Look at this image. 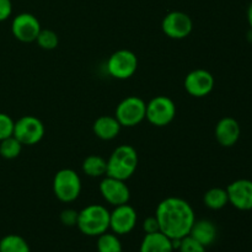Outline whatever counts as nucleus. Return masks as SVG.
Returning a JSON list of instances; mask_svg holds the SVG:
<instances>
[{
	"mask_svg": "<svg viewBox=\"0 0 252 252\" xmlns=\"http://www.w3.org/2000/svg\"><path fill=\"white\" fill-rule=\"evenodd\" d=\"M155 217L160 231L170 239H182L191 231L196 214L191 204L180 197H167L157 207Z\"/></svg>",
	"mask_w": 252,
	"mask_h": 252,
	"instance_id": "nucleus-1",
	"label": "nucleus"
},
{
	"mask_svg": "<svg viewBox=\"0 0 252 252\" xmlns=\"http://www.w3.org/2000/svg\"><path fill=\"white\" fill-rule=\"evenodd\" d=\"M138 167V153L132 145L122 144L116 148L107 160V176L127 181Z\"/></svg>",
	"mask_w": 252,
	"mask_h": 252,
	"instance_id": "nucleus-2",
	"label": "nucleus"
},
{
	"mask_svg": "<svg viewBox=\"0 0 252 252\" xmlns=\"http://www.w3.org/2000/svg\"><path fill=\"white\" fill-rule=\"evenodd\" d=\"M76 226L84 235L97 238L110 229V211L101 204H89L79 212Z\"/></svg>",
	"mask_w": 252,
	"mask_h": 252,
	"instance_id": "nucleus-3",
	"label": "nucleus"
},
{
	"mask_svg": "<svg viewBox=\"0 0 252 252\" xmlns=\"http://www.w3.org/2000/svg\"><path fill=\"white\" fill-rule=\"evenodd\" d=\"M53 193L63 203H71L79 198L83 189L78 172L71 169H62L53 177Z\"/></svg>",
	"mask_w": 252,
	"mask_h": 252,
	"instance_id": "nucleus-4",
	"label": "nucleus"
},
{
	"mask_svg": "<svg viewBox=\"0 0 252 252\" xmlns=\"http://www.w3.org/2000/svg\"><path fill=\"white\" fill-rule=\"evenodd\" d=\"M147 103L139 96H128L116 107L115 117L122 127H135L145 120Z\"/></svg>",
	"mask_w": 252,
	"mask_h": 252,
	"instance_id": "nucleus-5",
	"label": "nucleus"
},
{
	"mask_svg": "<svg viewBox=\"0 0 252 252\" xmlns=\"http://www.w3.org/2000/svg\"><path fill=\"white\" fill-rule=\"evenodd\" d=\"M176 105L169 96L159 95L147 103L145 118L155 127H165L175 120Z\"/></svg>",
	"mask_w": 252,
	"mask_h": 252,
	"instance_id": "nucleus-6",
	"label": "nucleus"
},
{
	"mask_svg": "<svg viewBox=\"0 0 252 252\" xmlns=\"http://www.w3.org/2000/svg\"><path fill=\"white\" fill-rule=\"evenodd\" d=\"M107 73L118 80H126L134 75L138 69V58L129 49H118L113 52L106 63Z\"/></svg>",
	"mask_w": 252,
	"mask_h": 252,
	"instance_id": "nucleus-7",
	"label": "nucleus"
},
{
	"mask_svg": "<svg viewBox=\"0 0 252 252\" xmlns=\"http://www.w3.org/2000/svg\"><path fill=\"white\" fill-rule=\"evenodd\" d=\"M44 125L39 118L34 116H22L21 118L15 122L14 137L21 143L22 145L37 144L44 137Z\"/></svg>",
	"mask_w": 252,
	"mask_h": 252,
	"instance_id": "nucleus-8",
	"label": "nucleus"
},
{
	"mask_svg": "<svg viewBox=\"0 0 252 252\" xmlns=\"http://www.w3.org/2000/svg\"><path fill=\"white\" fill-rule=\"evenodd\" d=\"M161 30L169 38L184 39L191 34L193 22L187 14L182 11H171L165 15L161 21Z\"/></svg>",
	"mask_w": 252,
	"mask_h": 252,
	"instance_id": "nucleus-9",
	"label": "nucleus"
},
{
	"mask_svg": "<svg viewBox=\"0 0 252 252\" xmlns=\"http://www.w3.org/2000/svg\"><path fill=\"white\" fill-rule=\"evenodd\" d=\"M42 30L38 19L30 12H21L12 19L11 32L15 38L24 43L36 41Z\"/></svg>",
	"mask_w": 252,
	"mask_h": 252,
	"instance_id": "nucleus-10",
	"label": "nucleus"
},
{
	"mask_svg": "<svg viewBox=\"0 0 252 252\" xmlns=\"http://www.w3.org/2000/svg\"><path fill=\"white\" fill-rule=\"evenodd\" d=\"M138 221L137 211L130 204H121L110 212V229L112 233L127 235L135 228Z\"/></svg>",
	"mask_w": 252,
	"mask_h": 252,
	"instance_id": "nucleus-11",
	"label": "nucleus"
},
{
	"mask_svg": "<svg viewBox=\"0 0 252 252\" xmlns=\"http://www.w3.org/2000/svg\"><path fill=\"white\" fill-rule=\"evenodd\" d=\"M214 76L206 69H194L189 71L184 81L185 90L193 97H204L213 91Z\"/></svg>",
	"mask_w": 252,
	"mask_h": 252,
	"instance_id": "nucleus-12",
	"label": "nucleus"
},
{
	"mask_svg": "<svg viewBox=\"0 0 252 252\" xmlns=\"http://www.w3.org/2000/svg\"><path fill=\"white\" fill-rule=\"evenodd\" d=\"M100 193L102 198L113 207L128 203L130 199V191L126 181L107 175L100 182Z\"/></svg>",
	"mask_w": 252,
	"mask_h": 252,
	"instance_id": "nucleus-13",
	"label": "nucleus"
},
{
	"mask_svg": "<svg viewBox=\"0 0 252 252\" xmlns=\"http://www.w3.org/2000/svg\"><path fill=\"white\" fill-rule=\"evenodd\" d=\"M229 203L239 211H251L252 209V181L240 179L235 180L226 187Z\"/></svg>",
	"mask_w": 252,
	"mask_h": 252,
	"instance_id": "nucleus-14",
	"label": "nucleus"
},
{
	"mask_svg": "<svg viewBox=\"0 0 252 252\" xmlns=\"http://www.w3.org/2000/svg\"><path fill=\"white\" fill-rule=\"evenodd\" d=\"M216 139L221 147L230 148L238 143L241 134V128L238 121L233 117H224L217 123L214 129Z\"/></svg>",
	"mask_w": 252,
	"mask_h": 252,
	"instance_id": "nucleus-15",
	"label": "nucleus"
},
{
	"mask_svg": "<svg viewBox=\"0 0 252 252\" xmlns=\"http://www.w3.org/2000/svg\"><path fill=\"white\" fill-rule=\"evenodd\" d=\"M121 128L122 126L115 116H100L93 125L94 133L101 140H112L117 138Z\"/></svg>",
	"mask_w": 252,
	"mask_h": 252,
	"instance_id": "nucleus-16",
	"label": "nucleus"
},
{
	"mask_svg": "<svg viewBox=\"0 0 252 252\" xmlns=\"http://www.w3.org/2000/svg\"><path fill=\"white\" fill-rule=\"evenodd\" d=\"M189 235L207 248L216 241L218 230L213 221L208 219H201V220L194 221Z\"/></svg>",
	"mask_w": 252,
	"mask_h": 252,
	"instance_id": "nucleus-17",
	"label": "nucleus"
},
{
	"mask_svg": "<svg viewBox=\"0 0 252 252\" xmlns=\"http://www.w3.org/2000/svg\"><path fill=\"white\" fill-rule=\"evenodd\" d=\"M172 240L161 231L145 234L139 246V252H174Z\"/></svg>",
	"mask_w": 252,
	"mask_h": 252,
	"instance_id": "nucleus-18",
	"label": "nucleus"
},
{
	"mask_svg": "<svg viewBox=\"0 0 252 252\" xmlns=\"http://www.w3.org/2000/svg\"><path fill=\"white\" fill-rule=\"evenodd\" d=\"M83 172L89 177H103L107 174V160L100 155H89L83 161Z\"/></svg>",
	"mask_w": 252,
	"mask_h": 252,
	"instance_id": "nucleus-19",
	"label": "nucleus"
},
{
	"mask_svg": "<svg viewBox=\"0 0 252 252\" xmlns=\"http://www.w3.org/2000/svg\"><path fill=\"white\" fill-rule=\"evenodd\" d=\"M203 202L206 204L207 208L212 209V211H219V209L224 208L226 204L229 203V197L226 189H221V187H213L209 189L208 191L204 193Z\"/></svg>",
	"mask_w": 252,
	"mask_h": 252,
	"instance_id": "nucleus-20",
	"label": "nucleus"
},
{
	"mask_svg": "<svg viewBox=\"0 0 252 252\" xmlns=\"http://www.w3.org/2000/svg\"><path fill=\"white\" fill-rule=\"evenodd\" d=\"M0 252H31V249L22 236L9 234L0 240Z\"/></svg>",
	"mask_w": 252,
	"mask_h": 252,
	"instance_id": "nucleus-21",
	"label": "nucleus"
},
{
	"mask_svg": "<svg viewBox=\"0 0 252 252\" xmlns=\"http://www.w3.org/2000/svg\"><path fill=\"white\" fill-rule=\"evenodd\" d=\"M96 249L97 252H123L122 243L117 234L108 231L97 236Z\"/></svg>",
	"mask_w": 252,
	"mask_h": 252,
	"instance_id": "nucleus-22",
	"label": "nucleus"
},
{
	"mask_svg": "<svg viewBox=\"0 0 252 252\" xmlns=\"http://www.w3.org/2000/svg\"><path fill=\"white\" fill-rule=\"evenodd\" d=\"M22 147L24 145L14 135H11V137L6 138V139L0 140V155L6 160L16 159L21 154Z\"/></svg>",
	"mask_w": 252,
	"mask_h": 252,
	"instance_id": "nucleus-23",
	"label": "nucleus"
},
{
	"mask_svg": "<svg viewBox=\"0 0 252 252\" xmlns=\"http://www.w3.org/2000/svg\"><path fill=\"white\" fill-rule=\"evenodd\" d=\"M34 42H37V44L42 49H44V51H52V49L57 48V46L59 43V38L58 34L53 30L42 29Z\"/></svg>",
	"mask_w": 252,
	"mask_h": 252,
	"instance_id": "nucleus-24",
	"label": "nucleus"
},
{
	"mask_svg": "<svg viewBox=\"0 0 252 252\" xmlns=\"http://www.w3.org/2000/svg\"><path fill=\"white\" fill-rule=\"evenodd\" d=\"M15 121L6 113L0 112V140L14 135Z\"/></svg>",
	"mask_w": 252,
	"mask_h": 252,
	"instance_id": "nucleus-25",
	"label": "nucleus"
},
{
	"mask_svg": "<svg viewBox=\"0 0 252 252\" xmlns=\"http://www.w3.org/2000/svg\"><path fill=\"white\" fill-rule=\"evenodd\" d=\"M179 252H207L206 246L202 245L201 243H198L197 240H194L192 236L187 235L185 238L181 239V243H180Z\"/></svg>",
	"mask_w": 252,
	"mask_h": 252,
	"instance_id": "nucleus-26",
	"label": "nucleus"
},
{
	"mask_svg": "<svg viewBox=\"0 0 252 252\" xmlns=\"http://www.w3.org/2000/svg\"><path fill=\"white\" fill-rule=\"evenodd\" d=\"M78 217L79 212L75 211L73 208H66L63 209L61 212V216H59V219H61L62 224L65 226H75L76 223H78Z\"/></svg>",
	"mask_w": 252,
	"mask_h": 252,
	"instance_id": "nucleus-27",
	"label": "nucleus"
},
{
	"mask_svg": "<svg viewBox=\"0 0 252 252\" xmlns=\"http://www.w3.org/2000/svg\"><path fill=\"white\" fill-rule=\"evenodd\" d=\"M142 228L145 234H153V233H158V231H160L159 221H158L157 217L152 216L145 218L144 221H143Z\"/></svg>",
	"mask_w": 252,
	"mask_h": 252,
	"instance_id": "nucleus-28",
	"label": "nucleus"
},
{
	"mask_svg": "<svg viewBox=\"0 0 252 252\" xmlns=\"http://www.w3.org/2000/svg\"><path fill=\"white\" fill-rule=\"evenodd\" d=\"M12 14L11 0H0V22L9 19Z\"/></svg>",
	"mask_w": 252,
	"mask_h": 252,
	"instance_id": "nucleus-29",
	"label": "nucleus"
},
{
	"mask_svg": "<svg viewBox=\"0 0 252 252\" xmlns=\"http://www.w3.org/2000/svg\"><path fill=\"white\" fill-rule=\"evenodd\" d=\"M248 21H249V25H250V29H252V2L248 9Z\"/></svg>",
	"mask_w": 252,
	"mask_h": 252,
	"instance_id": "nucleus-30",
	"label": "nucleus"
},
{
	"mask_svg": "<svg viewBox=\"0 0 252 252\" xmlns=\"http://www.w3.org/2000/svg\"><path fill=\"white\" fill-rule=\"evenodd\" d=\"M248 41L252 42V29H250V31L248 32Z\"/></svg>",
	"mask_w": 252,
	"mask_h": 252,
	"instance_id": "nucleus-31",
	"label": "nucleus"
}]
</instances>
